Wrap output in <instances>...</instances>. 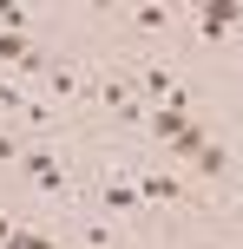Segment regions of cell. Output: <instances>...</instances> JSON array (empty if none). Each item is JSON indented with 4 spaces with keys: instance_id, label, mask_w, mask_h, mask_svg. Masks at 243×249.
<instances>
[{
    "instance_id": "6da1fadb",
    "label": "cell",
    "mask_w": 243,
    "mask_h": 249,
    "mask_svg": "<svg viewBox=\"0 0 243 249\" xmlns=\"http://www.w3.org/2000/svg\"><path fill=\"white\" fill-rule=\"evenodd\" d=\"M20 171H26V184H39V190H53V197H59V190H66V164L59 158H53V151H20Z\"/></svg>"
},
{
    "instance_id": "7a4b0ae2",
    "label": "cell",
    "mask_w": 243,
    "mask_h": 249,
    "mask_svg": "<svg viewBox=\"0 0 243 249\" xmlns=\"http://www.w3.org/2000/svg\"><path fill=\"white\" fill-rule=\"evenodd\" d=\"M237 20H243L237 0H210V7H197V33H204V39H224Z\"/></svg>"
},
{
    "instance_id": "3957f363",
    "label": "cell",
    "mask_w": 243,
    "mask_h": 249,
    "mask_svg": "<svg viewBox=\"0 0 243 249\" xmlns=\"http://www.w3.org/2000/svg\"><path fill=\"white\" fill-rule=\"evenodd\" d=\"M184 124H191V112H184V105H158V112L145 118V131H151L158 144H178V138H184Z\"/></svg>"
},
{
    "instance_id": "277c9868",
    "label": "cell",
    "mask_w": 243,
    "mask_h": 249,
    "mask_svg": "<svg viewBox=\"0 0 243 249\" xmlns=\"http://www.w3.org/2000/svg\"><path fill=\"white\" fill-rule=\"evenodd\" d=\"M99 203H105V210H118V216H138V210H145L138 184H118V177H105V184H99Z\"/></svg>"
},
{
    "instance_id": "5b68a950",
    "label": "cell",
    "mask_w": 243,
    "mask_h": 249,
    "mask_svg": "<svg viewBox=\"0 0 243 249\" xmlns=\"http://www.w3.org/2000/svg\"><path fill=\"white\" fill-rule=\"evenodd\" d=\"M138 197H145V203H178L184 184H178L171 171H145V177H138Z\"/></svg>"
},
{
    "instance_id": "8992f818",
    "label": "cell",
    "mask_w": 243,
    "mask_h": 249,
    "mask_svg": "<svg viewBox=\"0 0 243 249\" xmlns=\"http://www.w3.org/2000/svg\"><path fill=\"white\" fill-rule=\"evenodd\" d=\"M138 79H145V99H158V105H184V92H178V79H171L165 66H145Z\"/></svg>"
},
{
    "instance_id": "52a82bcc",
    "label": "cell",
    "mask_w": 243,
    "mask_h": 249,
    "mask_svg": "<svg viewBox=\"0 0 243 249\" xmlns=\"http://www.w3.org/2000/svg\"><path fill=\"white\" fill-rule=\"evenodd\" d=\"M191 171H197V177H210V184H217V177L230 171V151H224L217 138H204V151H197V158H191Z\"/></svg>"
},
{
    "instance_id": "ba28073f",
    "label": "cell",
    "mask_w": 243,
    "mask_h": 249,
    "mask_svg": "<svg viewBox=\"0 0 243 249\" xmlns=\"http://www.w3.org/2000/svg\"><path fill=\"white\" fill-rule=\"evenodd\" d=\"M46 86L59 92V99H79V72H73V59H53V72H46Z\"/></svg>"
},
{
    "instance_id": "9c48e42d",
    "label": "cell",
    "mask_w": 243,
    "mask_h": 249,
    "mask_svg": "<svg viewBox=\"0 0 243 249\" xmlns=\"http://www.w3.org/2000/svg\"><path fill=\"white\" fill-rule=\"evenodd\" d=\"M131 26H138V33H165V26H171V7H131Z\"/></svg>"
},
{
    "instance_id": "30bf717a",
    "label": "cell",
    "mask_w": 243,
    "mask_h": 249,
    "mask_svg": "<svg viewBox=\"0 0 243 249\" xmlns=\"http://www.w3.org/2000/svg\"><path fill=\"white\" fill-rule=\"evenodd\" d=\"M171 151H178V158H197V151H204V124H184V138H178V144H171Z\"/></svg>"
},
{
    "instance_id": "8fae6325",
    "label": "cell",
    "mask_w": 243,
    "mask_h": 249,
    "mask_svg": "<svg viewBox=\"0 0 243 249\" xmlns=\"http://www.w3.org/2000/svg\"><path fill=\"white\" fill-rule=\"evenodd\" d=\"M26 53H33V46H26V33H0V59L26 66Z\"/></svg>"
},
{
    "instance_id": "7c38bea8",
    "label": "cell",
    "mask_w": 243,
    "mask_h": 249,
    "mask_svg": "<svg viewBox=\"0 0 243 249\" xmlns=\"http://www.w3.org/2000/svg\"><path fill=\"white\" fill-rule=\"evenodd\" d=\"M0 249H59V243H53V236H26V230H13Z\"/></svg>"
},
{
    "instance_id": "4fadbf2b",
    "label": "cell",
    "mask_w": 243,
    "mask_h": 249,
    "mask_svg": "<svg viewBox=\"0 0 243 249\" xmlns=\"http://www.w3.org/2000/svg\"><path fill=\"white\" fill-rule=\"evenodd\" d=\"M26 26V7H13V0H0V33H20Z\"/></svg>"
},
{
    "instance_id": "5bb4252c",
    "label": "cell",
    "mask_w": 243,
    "mask_h": 249,
    "mask_svg": "<svg viewBox=\"0 0 243 249\" xmlns=\"http://www.w3.org/2000/svg\"><path fill=\"white\" fill-rule=\"evenodd\" d=\"M0 164H20V138L13 131H0Z\"/></svg>"
},
{
    "instance_id": "9a60e30c",
    "label": "cell",
    "mask_w": 243,
    "mask_h": 249,
    "mask_svg": "<svg viewBox=\"0 0 243 249\" xmlns=\"http://www.w3.org/2000/svg\"><path fill=\"white\" fill-rule=\"evenodd\" d=\"M7 236H13V223H7V216H0V243H7Z\"/></svg>"
},
{
    "instance_id": "2e32d148",
    "label": "cell",
    "mask_w": 243,
    "mask_h": 249,
    "mask_svg": "<svg viewBox=\"0 0 243 249\" xmlns=\"http://www.w3.org/2000/svg\"><path fill=\"white\" fill-rule=\"evenodd\" d=\"M237 66H243V53H237Z\"/></svg>"
}]
</instances>
